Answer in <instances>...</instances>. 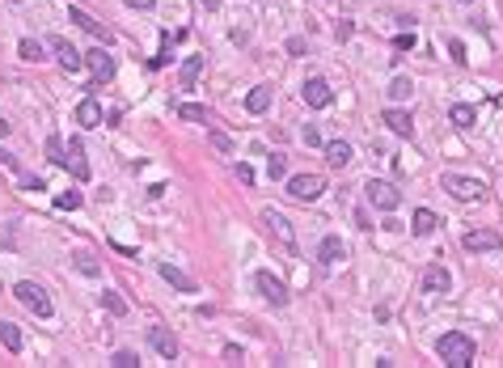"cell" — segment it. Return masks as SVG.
I'll return each instance as SVG.
<instances>
[{
    "label": "cell",
    "mask_w": 503,
    "mask_h": 368,
    "mask_svg": "<svg viewBox=\"0 0 503 368\" xmlns=\"http://www.w3.org/2000/svg\"><path fill=\"white\" fill-rule=\"evenodd\" d=\"M452 288V275L444 271L440 262H432V267H423V292L427 297H444V292Z\"/></svg>",
    "instance_id": "11"
},
{
    "label": "cell",
    "mask_w": 503,
    "mask_h": 368,
    "mask_svg": "<svg viewBox=\"0 0 503 368\" xmlns=\"http://www.w3.org/2000/svg\"><path fill=\"white\" fill-rule=\"evenodd\" d=\"M448 119H452V127H461V132H465V127H474V123H478V110H474L469 102H457V106L448 110Z\"/></svg>",
    "instance_id": "25"
},
{
    "label": "cell",
    "mask_w": 503,
    "mask_h": 368,
    "mask_svg": "<svg viewBox=\"0 0 503 368\" xmlns=\"http://www.w3.org/2000/svg\"><path fill=\"white\" fill-rule=\"evenodd\" d=\"M436 352H440V360H444L448 368H469V364H474V339L461 334V330H448V334H440Z\"/></svg>",
    "instance_id": "1"
},
{
    "label": "cell",
    "mask_w": 503,
    "mask_h": 368,
    "mask_svg": "<svg viewBox=\"0 0 503 368\" xmlns=\"http://www.w3.org/2000/svg\"><path fill=\"white\" fill-rule=\"evenodd\" d=\"M0 347H5V352H21V347H26V339H21V330L13 326V322H5V317H0Z\"/></svg>",
    "instance_id": "22"
},
{
    "label": "cell",
    "mask_w": 503,
    "mask_h": 368,
    "mask_svg": "<svg viewBox=\"0 0 503 368\" xmlns=\"http://www.w3.org/2000/svg\"><path fill=\"white\" fill-rule=\"evenodd\" d=\"M208 140H212V149H216V153H233V140L224 136V132H208Z\"/></svg>",
    "instance_id": "35"
},
{
    "label": "cell",
    "mask_w": 503,
    "mask_h": 368,
    "mask_svg": "<svg viewBox=\"0 0 503 368\" xmlns=\"http://www.w3.org/2000/svg\"><path fill=\"white\" fill-rule=\"evenodd\" d=\"M267 178H271V182H280V178H288V161H284L280 153H271V157H267Z\"/></svg>",
    "instance_id": "30"
},
{
    "label": "cell",
    "mask_w": 503,
    "mask_h": 368,
    "mask_svg": "<svg viewBox=\"0 0 503 368\" xmlns=\"http://www.w3.org/2000/svg\"><path fill=\"white\" fill-rule=\"evenodd\" d=\"M254 288L262 292V301H267V305H275V309H284V305H288V288H284V280H280V275L258 271V275H254Z\"/></svg>",
    "instance_id": "7"
},
{
    "label": "cell",
    "mask_w": 503,
    "mask_h": 368,
    "mask_svg": "<svg viewBox=\"0 0 503 368\" xmlns=\"http://www.w3.org/2000/svg\"><path fill=\"white\" fill-rule=\"evenodd\" d=\"M381 123H385V127L393 132V136H415V119H410V110H397V106H389L385 114H381Z\"/></svg>",
    "instance_id": "15"
},
{
    "label": "cell",
    "mask_w": 503,
    "mask_h": 368,
    "mask_svg": "<svg viewBox=\"0 0 503 368\" xmlns=\"http://www.w3.org/2000/svg\"><path fill=\"white\" fill-rule=\"evenodd\" d=\"M47 157H51V161L64 169V140H60V136H51V140H47Z\"/></svg>",
    "instance_id": "32"
},
{
    "label": "cell",
    "mask_w": 503,
    "mask_h": 368,
    "mask_svg": "<svg viewBox=\"0 0 503 368\" xmlns=\"http://www.w3.org/2000/svg\"><path fill=\"white\" fill-rule=\"evenodd\" d=\"M51 47H56V60H60V68L68 72V77L85 68V56H81V51H77V47H72L68 38H51Z\"/></svg>",
    "instance_id": "12"
},
{
    "label": "cell",
    "mask_w": 503,
    "mask_h": 368,
    "mask_svg": "<svg viewBox=\"0 0 503 368\" xmlns=\"http://www.w3.org/2000/svg\"><path fill=\"white\" fill-rule=\"evenodd\" d=\"M410 93H415V81H410V77H393V85H389V97H393V102H406Z\"/></svg>",
    "instance_id": "29"
},
{
    "label": "cell",
    "mask_w": 503,
    "mask_h": 368,
    "mask_svg": "<svg viewBox=\"0 0 503 368\" xmlns=\"http://www.w3.org/2000/svg\"><path fill=\"white\" fill-rule=\"evenodd\" d=\"M178 119H186V123H208L212 114H208V106H199V102H182V106H178Z\"/></svg>",
    "instance_id": "28"
},
{
    "label": "cell",
    "mask_w": 503,
    "mask_h": 368,
    "mask_svg": "<svg viewBox=\"0 0 503 368\" xmlns=\"http://www.w3.org/2000/svg\"><path fill=\"white\" fill-rule=\"evenodd\" d=\"M321 153H326V161H330L334 169L351 165V144H347V140H326V144H321Z\"/></svg>",
    "instance_id": "19"
},
{
    "label": "cell",
    "mask_w": 503,
    "mask_h": 368,
    "mask_svg": "<svg viewBox=\"0 0 503 368\" xmlns=\"http://www.w3.org/2000/svg\"><path fill=\"white\" fill-rule=\"evenodd\" d=\"M436 225H440V216H436L432 208H419V212H415V220H410V229H415L419 237H432V233H436Z\"/></svg>",
    "instance_id": "23"
},
{
    "label": "cell",
    "mask_w": 503,
    "mask_h": 368,
    "mask_svg": "<svg viewBox=\"0 0 503 368\" xmlns=\"http://www.w3.org/2000/svg\"><path fill=\"white\" fill-rule=\"evenodd\" d=\"M321 191H326V178H321V174H292V178H288V195H292L296 204L321 199Z\"/></svg>",
    "instance_id": "5"
},
{
    "label": "cell",
    "mask_w": 503,
    "mask_h": 368,
    "mask_svg": "<svg viewBox=\"0 0 503 368\" xmlns=\"http://www.w3.org/2000/svg\"><path fill=\"white\" fill-rule=\"evenodd\" d=\"M68 21H77V26H81V30H89L93 38H102V42H110V30H106V26H102V21H97L93 13H85L81 5H68Z\"/></svg>",
    "instance_id": "13"
},
{
    "label": "cell",
    "mask_w": 503,
    "mask_h": 368,
    "mask_svg": "<svg viewBox=\"0 0 503 368\" xmlns=\"http://www.w3.org/2000/svg\"><path fill=\"white\" fill-rule=\"evenodd\" d=\"M85 64H89V72H93L97 81H110V77H114V60L102 51V47H93V51H85Z\"/></svg>",
    "instance_id": "16"
},
{
    "label": "cell",
    "mask_w": 503,
    "mask_h": 368,
    "mask_svg": "<svg viewBox=\"0 0 503 368\" xmlns=\"http://www.w3.org/2000/svg\"><path fill=\"white\" fill-rule=\"evenodd\" d=\"M300 140H305L309 149H321V144H326V140H321V132L313 127V123H305V132H300Z\"/></svg>",
    "instance_id": "36"
},
{
    "label": "cell",
    "mask_w": 503,
    "mask_h": 368,
    "mask_svg": "<svg viewBox=\"0 0 503 368\" xmlns=\"http://www.w3.org/2000/svg\"><path fill=\"white\" fill-rule=\"evenodd\" d=\"M72 267H77L81 275H102V267H97V258H93V254H85V250H77V254H72Z\"/></svg>",
    "instance_id": "27"
},
{
    "label": "cell",
    "mask_w": 503,
    "mask_h": 368,
    "mask_svg": "<svg viewBox=\"0 0 503 368\" xmlns=\"http://www.w3.org/2000/svg\"><path fill=\"white\" fill-rule=\"evenodd\" d=\"M157 271H161V280H165L169 288H178V292H199V288H195V280H191L186 271H178V267H173V262H161Z\"/></svg>",
    "instance_id": "17"
},
{
    "label": "cell",
    "mask_w": 503,
    "mask_h": 368,
    "mask_svg": "<svg viewBox=\"0 0 503 368\" xmlns=\"http://www.w3.org/2000/svg\"><path fill=\"white\" fill-rule=\"evenodd\" d=\"M56 208H60V212H77V208H81V195H77V191L60 195V199H56Z\"/></svg>",
    "instance_id": "33"
},
{
    "label": "cell",
    "mask_w": 503,
    "mask_h": 368,
    "mask_svg": "<svg viewBox=\"0 0 503 368\" xmlns=\"http://www.w3.org/2000/svg\"><path fill=\"white\" fill-rule=\"evenodd\" d=\"M461 5H469V0H461Z\"/></svg>",
    "instance_id": "46"
},
{
    "label": "cell",
    "mask_w": 503,
    "mask_h": 368,
    "mask_svg": "<svg viewBox=\"0 0 503 368\" xmlns=\"http://www.w3.org/2000/svg\"><path fill=\"white\" fill-rule=\"evenodd\" d=\"M9 127H13V123H9V119H0V136H9Z\"/></svg>",
    "instance_id": "43"
},
{
    "label": "cell",
    "mask_w": 503,
    "mask_h": 368,
    "mask_svg": "<svg viewBox=\"0 0 503 368\" xmlns=\"http://www.w3.org/2000/svg\"><path fill=\"white\" fill-rule=\"evenodd\" d=\"M13 5H21V0H13Z\"/></svg>",
    "instance_id": "45"
},
{
    "label": "cell",
    "mask_w": 503,
    "mask_h": 368,
    "mask_svg": "<svg viewBox=\"0 0 503 368\" xmlns=\"http://www.w3.org/2000/svg\"><path fill=\"white\" fill-rule=\"evenodd\" d=\"M343 254H347V245L330 233V237H321V245H317V258L326 262V267H334V262H343Z\"/></svg>",
    "instance_id": "20"
},
{
    "label": "cell",
    "mask_w": 503,
    "mask_h": 368,
    "mask_svg": "<svg viewBox=\"0 0 503 368\" xmlns=\"http://www.w3.org/2000/svg\"><path fill=\"white\" fill-rule=\"evenodd\" d=\"M110 364H114V368H140L136 352H114V356H110Z\"/></svg>",
    "instance_id": "34"
},
{
    "label": "cell",
    "mask_w": 503,
    "mask_h": 368,
    "mask_svg": "<svg viewBox=\"0 0 503 368\" xmlns=\"http://www.w3.org/2000/svg\"><path fill=\"white\" fill-rule=\"evenodd\" d=\"M393 47H397V51H410V47H415V34H410V30H406V34H397V38H393Z\"/></svg>",
    "instance_id": "39"
},
{
    "label": "cell",
    "mask_w": 503,
    "mask_h": 368,
    "mask_svg": "<svg viewBox=\"0 0 503 368\" xmlns=\"http://www.w3.org/2000/svg\"><path fill=\"white\" fill-rule=\"evenodd\" d=\"M461 245L469 254H491V250H503V233H495V229H469L461 237Z\"/></svg>",
    "instance_id": "6"
},
{
    "label": "cell",
    "mask_w": 503,
    "mask_h": 368,
    "mask_svg": "<svg viewBox=\"0 0 503 368\" xmlns=\"http://www.w3.org/2000/svg\"><path fill=\"white\" fill-rule=\"evenodd\" d=\"M271 93H275L271 85H254V89L245 93V110H249V114H267V110H271Z\"/></svg>",
    "instance_id": "18"
},
{
    "label": "cell",
    "mask_w": 503,
    "mask_h": 368,
    "mask_svg": "<svg viewBox=\"0 0 503 368\" xmlns=\"http://www.w3.org/2000/svg\"><path fill=\"white\" fill-rule=\"evenodd\" d=\"M64 169H72V178H77V182L89 178V161H85V144H81V140H68V149H64Z\"/></svg>",
    "instance_id": "10"
},
{
    "label": "cell",
    "mask_w": 503,
    "mask_h": 368,
    "mask_svg": "<svg viewBox=\"0 0 503 368\" xmlns=\"http://www.w3.org/2000/svg\"><path fill=\"white\" fill-rule=\"evenodd\" d=\"M237 178H241V182L249 186V182H254V169H249V165H237Z\"/></svg>",
    "instance_id": "40"
},
{
    "label": "cell",
    "mask_w": 503,
    "mask_h": 368,
    "mask_svg": "<svg viewBox=\"0 0 503 368\" xmlns=\"http://www.w3.org/2000/svg\"><path fill=\"white\" fill-rule=\"evenodd\" d=\"M13 297L21 301V305H26L34 317H42V322H47V317H51L56 313V305H51V297H47V288H38V284H30V280H21L17 288H13Z\"/></svg>",
    "instance_id": "3"
},
{
    "label": "cell",
    "mask_w": 503,
    "mask_h": 368,
    "mask_svg": "<svg viewBox=\"0 0 503 368\" xmlns=\"http://www.w3.org/2000/svg\"><path fill=\"white\" fill-rule=\"evenodd\" d=\"M262 225H267V233H275V241H280V245H288V250L296 245V233H292V225H288V216H284V212L267 208V212H262Z\"/></svg>",
    "instance_id": "9"
},
{
    "label": "cell",
    "mask_w": 503,
    "mask_h": 368,
    "mask_svg": "<svg viewBox=\"0 0 503 368\" xmlns=\"http://www.w3.org/2000/svg\"><path fill=\"white\" fill-rule=\"evenodd\" d=\"M440 186L452 195V199H461V204H478V199H482V195H487V182L482 178H469V174H452V169H448V174H440Z\"/></svg>",
    "instance_id": "2"
},
{
    "label": "cell",
    "mask_w": 503,
    "mask_h": 368,
    "mask_svg": "<svg viewBox=\"0 0 503 368\" xmlns=\"http://www.w3.org/2000/svg\"><path fill=\"white\" fill-rule=\"evenodd\" d=\"M204 77V56H186L182 60V68H178V81H182V89H195V81Z\"/></svg>",
    "instance_id": "21"
},
{
    "label": "cell",
    "mask_w": 503,
    "mask_h": 368,
    "mask_svg": "<svg viewBox=\"0 0 503 368\" xmlns=\"http://www.w3.org/2000/svg\"><path fill=\"white\" fill-rule=\"evenodd\" d=\"M77 123L81 127H102V106H97L93 97H85V102L77 106Z\"/></svg>",
    "instance_id": "24"
},
{
    "label": "cell",
    "mask_w": 503,
    "mask_h": 368,
    "mask_svg": "<svg viewBox=\"0 0 503 368\" xmlns=\"http://www.w3.org/2000/svg\"><path fill=\"white\" fill-rule=\"evenodd\" d=\"M0 165H9V169H17V157H13V153H5V149H0Z\"/></svg>",
    "instance_id": "41"
},
{
    "label": "cell",
    "mask_w": 503,
    "mask_h": 368,
    "mask_svg": "<svg viewBox=\"0 0 503 368\" xmlns=\"http://www.w3.org/2000/svg\"><path fill=\"white\" fill-rule=\"evenodd\" d=\"M300 97H305V106H313V110H326L334 102V89H330V81H321V77H309L305 81V89H300Z\"/></svg>",
    "instance_id": "8"
},
{
    "label": "cell",
    "mask_w": 503,
    "mask_h": 368,
    "mask_svg": "<svg viewBox=\"0 0 503 368\" xmlns=\"http://www.w3.org/2000/svg\"><path fill=\"white\" fill-rule=\"evenodd\" d=\"M288 56H309V42L300 38V34H292L288 38Z\"/></svg>",
    "instance_id": "37"
},
{
    "label": "cell",
    "mask_w": 503,
    "mask_h": 368,
    "mask_svg": "<svg viewBox=\"0 0 503 368\" xmlns=\"http://www.w3.org/2000/svg\"><path fill=\"white\" fill-rule=\"evenodd\" d=\"M364 195H368V204L381 208V212H397V204H402V191L393 182H385V178H368Z\"/></svg>",
    "instance_id": "4"
},
{
    "label": "cell",
    "mask_w": 503,
    "mask_h": 368,
    "mask_svg": "<svg viewBox=\"0 0 503 368\" xmlns=\"http://www.w3.org/2000/svg\"><path fill=\"white\" fill-rule=\"evenodd\" d=\"M157 0H127V9H153Z\"/></svg>",
    "instance_id": "42"
},
{
    "label": "cell",
    "mask_w": 503,
    "mask_h": 368,
    "mask_svg": "<svg viewBox=\"0 0 503 368\" xmlns=\"http://www.w3.org/2000/svg\"><path fill=\"white\" fill-rule=\"evenodd\" d=\"M148 343H153V352H157L161 360H178V339H173L165 326H153V330H148Z\"/></svg>",
    "instance_id": "14"
},
{
    "label": "cell",
    "mask_w": 503,
    "mask_h": 368,
    "mask_svg": "<svg viewBox=\"0 0 503 368\" xmlns=\"http://www.w3.org/2000/svg\"><path fill=\"white\" fill-rule=\"evenodd\" d=\"M102 309L114 313V317H123V313H127V301H123L119 292H102Z\"/></svg>",
    "instance_id": "31"
},
{
    "label": "cell",
    "mask_w": 503,
    "mask_h": 368,
    "mask_svg": "<svg viewBox=\"0 0 503 368\" xmlns=\"http://www.w3.org/2000/svg\"><path fill=\"white\" fill-rule=\"evenodd\" d=\"M17 56L26 60V64H38V60H42V42H38V38H21V42H17Z\"/></svg>",
    "instance_id": "26"
},
{
    "label": "cell",
    "mask_w": 503,
    "mask_h": 368,
    "mask_svg": "<svg viewBox=\"0 0 503 368\" xmlns=\"http://www.w3.org/2000/svg\"><path fill=\"white\" fill-rule=\"evenodd\" d=\"M204 9H220V0H204Z\"/></svg>",
    "instance_id": "44"
},
{
    "label": "cell",
    "mask_w": 503,
    "mask_h": 368,
    "mask_svg": "<svg viewBox=\"0 0 503 368\" xmlns=\"http://www.w3.org/2000/svg\"><path fill=\"white\" fill-rule=\"evenodd\" d=\"M448 51H452V60H457V64H465L469 56H465V42L461 38H448Z\"/></svg>",
    "instance_id": "38"
}]
</instances>
